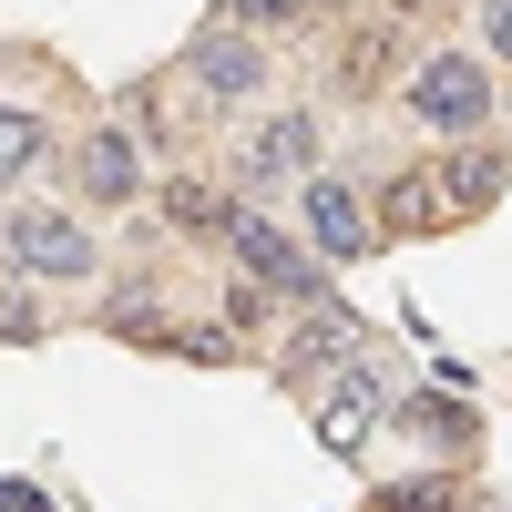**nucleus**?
I'll return each mask as SVG.
<instances>
[{
	"instance_id": "nucleus-1",
	"label": "nucleus",
	"mask_w": 512,
	"mask_h": 512,
	"mask_svg": "<svg viewBox=\"0 0 512 512\" xmlns=\"http://www.w3.org/2000/svg\"><path fill=\"white\" fill-rule=\"evenodd\" d=\"M400 123L420 144H482L502 123V62L482 52V41H431V52H410Z\"/></svg>"
},
{
	"instance_id": "nucleus-2",
	"label": "nucleus",
	"mask_w": 512,
	"mask_h": 512,
	"mask_svg": "<svg viewBox=\"0 0 512 512\" xmlns=\"http://www.w3.org/2000/svg\"><path fill=\"white\" fill-rule=\"evenodd\" d=\"M0 256H11V277L41 287V297L103 287V226H93V205H62V195L0 205Z\"/></svg>"
},
{
	"instance_id": "nucleus-3",
	"label": "nucleus",
	"mask_w": 512,
	"mask_h": 512,
	"mask_svg": "<svg viewBox=\"0 0 512 512\" xmlns=\"http://www.w3.org/2000/svg\"><path fill=\"white\" fill-rule=\"evenodd\" d=\"M175 82H185L195 123H246V113H267V93H277V41H256L236 21H205L175 52Z\"/></svg>"
},
{
	"instance_id": "nucleus-4",
	"label": "nucleus",
	"mask_w": 512,
	"mask_h": 512,
	"mask_svg": "<svg viewBox=\"0 0 512 512\" xmlns=\"http://www.w3.org/2000/svg\"><path fill=\"white\" fill-rule=\"evenodd\" d=\"M328 164V123H318V103H267V113H246L236 123V144H226V185L246 195V205H277V195H297Z\"/></svg>"
},
{
	"instance_id": "nucleus-5",
	"label": "nucleus",
	"mask_w": 512,
	"mask_h": 512,
	"mask_svg": "<svg viewBox=\"0 0 512 512\" xmlns=\"http://www.w3.org/2000/svg\"><path fill=\"white\" fill-rule=\"evenodd\" d=\"M226 256H236V277L256 287V297H287V308H328V256L297 236V226H277L267 205H246L236 216V236H226Z\"/></svg>"
},
{
	"instance_id": "nucleus-6",
	"label": "nucleus",
	"mask_w": 512,
	"mask_h": 512,
	"mask_svg": "<svg viewBox=\"0 0 512 512\" xmlns=\"http://www.w3.org/2000/svg\"><path fill=\"white\" fill-rule=\"evenodd\" d=\"M62 164H72V205H93V216H123V205H144L164 185L134 123H82V134L62 144Z\"/></svg>"
},
{
	"instance_id": "nucleus-7",
	"label": "nucleus",
	"mask_w": 512,
	"mask_h": 512,
	"mask_svg": "<svg viewBox=\"0 0 512 512\" xmlns=\"http://www.w3.org/2000/svg\"><path fill=\"white\" fill-rule=\"evenodd\" d=\"M287 205H297L287 226L308 236V246L328 256V267H359V256H379V205L359 195V175H338V164H318V175L297 185Z\"/></svg>"
},
{
	"instance_id": "nucleus-8",
	"label": "nucleus",
	"mask_w": 512,
	"mask_h": 512,
	"mask_svg": "<svg viewBox=\"0 0 512 512\" xmlns=\"http://www.w3.org/2000/svg\"><path fill=\"white\" fill-rule=\"evenodd\" d=\"M154 205H164V226H175V236H205V246H226V236H236V216H246V195H236V185H216V175H164V185H154Z\"/></svg>"
},
{
	"instance_id": "nucleus-9",
	"label": "nucleus",
	"mask_w": 512,
	"mask_h": 512,
	"mask_svg": "<svg viewBox=\"0 0 512 512\" xmlns=\"http://www.w3.org/2000/svg\"><path fill=\"white\" fill-rule=\"evenodd\" d=\"M62 154V134H52V113H31V103H11L0 93V205H21L31 195V175Z\"/></svg>"
},
{
	"instance_id": "nucleus-10",
	"label": "nucleus",
	"mask_w": 512,
	"mask_h": 512,
	"mask_svg": "<svg viewBox=\"0 0 512 512\" xmlns=\"http://www.w3.org/2000/svg\"><path fill=\"white\" fill-rule=\"evenodd\" d=\"M369 420H379V369H369V359H349V369L318 390V431H328L338 451H359V441H369Z\"/></svg>"
},
{
	"instance_id": "nucleus-11",
	"label": "nucleus",
	"mask_w": 512,
	"mask_h": 512,
	"mask_svg": "<svg viewBox=\"0 0 512 512\" xmlns=\"http://www.w3.org/2000/svg\"><path fill=\"white\" fill-rule=\"evenodd\" d=\"M216 21H236V31H256V41H287V31L318 21V0H216Z\"/></svg>"
},
{
	"instance_id": "nucleus-12",
	"label": "nucleus",
	"mask_w": 512,
	"mask_h": 512,
	"mask_svg": "<svg viewBox=\"0 0 512 512\" xmlns=\"http://www.w3.org/2000/svg\"><path fill=\"white\" fill-rule=\"evenodd\" d=\"M400 431H410V441H431V451H472V410H451V400H410Z\"/></svg>"
},
{
	"instance_id": "nucleus-13",
	"label": "nucleus",
	"mask_w": 512,
	"mask_h": 512,
	"mask_svg": "<svg viewBox=\"0 0 512 512\" xmlns=\"http://www.w3.org/2000/svg\"><path fill=\"white\" fill-rule=\"evenodd\" d=\"M472 41H482V52L512 72V0H482V31H472Z\"/></svg>"
},
{
	"instance_id": "nucleus-14",
	"label": "nucleus",
	"mask_w": 512,
	"mask_h": 512,
	"mask_svg": "<svg viewBox=\"0 0 512 512\" xmlns=\"http://www.w3.org/2000/svg\"><path fill=\"white\" fill-rule=\"evenodd\" d=\"M502 123H512V72H502Z\"/></svg>"
},
{
	"instance_id": "nucleus-15",
	"label": "nucleus",
	"mask_w": 512,
	"mask_h": 512,
	"mask_svg": "<svg viewBox=\"0 0 512 512\" xmlns=\"http://www.w3.org/2000/svg\"><path fill=\"white\" fill-rule=\"evenodd\" d=\"M0 277H11V256H0Z\"/></svg>"
}]
</instances>
